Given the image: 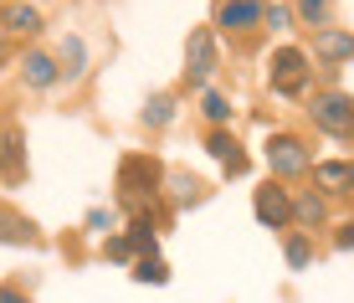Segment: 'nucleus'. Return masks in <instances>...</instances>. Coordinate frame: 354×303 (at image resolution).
Wrapping results in <instances>:
<instances>
[{
    "label": "nucleus",
    "instance_id": "19",
    "mask_svg": "<svg viewBox=\"0 0 354 303\" xmlns=\"http://www.w3.org/2000/svg\"><path fill=\"white\" fill-rule=\"evenodd\" d=\"M175 113H180V103H175V93H154L149 103H144V129H169L175 124Z\"/></svg>",
    "mask_w": 354,
    "mask_h": 303
},
{
    "label": "nucleus",
    "instance_id": "27",
    "mask_svg": "<svg viewBox=\"0 0 354 303\" xmlns=\"http://www.w3.org/2000/svg\"><path fill=\"white\" fill-rule=\"evenodd\" d=\"M0 303H31L26 293H21V288L16 283H6V288H0Z\"/></svg>",
    "mask_w": 354,
    "mask_h": 303
},
{
    "label": "nucleus",
    "instance_id": "29",
    "mask_svg": "<svg viewBox=\"0 0 354 303\" xmlns=\"http://www.w3.org/2000/svg\"><path fill=\"white\" fill-rule=\"evenodd\" d=\"M36 6H46V0H36Z\"/></svg>",
    "mask_w": 354,
    "mask_h": 303
},
{
    "label": "nucleus",
    "instance_id": "13",
    "mask_svg": "<svg viewBox=\"0 0 354 303\" xmlns=\"http://www.w3.org/2000/svg\"><path fill=\"white\" fill-rule=\"evenodd\" d=\"M0 31L6 36H36L41 31V6H26V0H10V6H0Z\"/></svg>",
    "mask_w": 354,
    "mask_h": 303
},
{
    "label": "nucleus",
    "instance_id": "4",
    "mask_svg": "<svg viewBox=\"0 0 354 303\" xmlns=\"http://www.w3.org/2000/svg\"><path fill=\"white\" fill-rule=\"evenodd\" d=\"M308 118H313V129H324V134L349 139L354 134V93H339V88L313 93L308 98Z\"/></svg>",
    "mask_w": 354,
    "mask_h": 303
},
{
    "label": "nucleus",
    "instance_id": "18",
    "mask_svg": "<svg viewBox=\"0 0 354 303\" xmlns=\"http://www.w3.org/2000/svg\"><path fill=\"white\" fill-rule=\"evenodd\" d=\"M31 237H36L31 216H21L16 205H0V241H10V247H21V241H31Z\"/></svg>",
    "mask_w": 354,
    "mask_h": 303
},
{
    "label": "nucleus",
    "instance_id": "12",
    "mask_svg": "<svg viewBox=\"0 0 354 303\" xmlns=\"http://www.w3.org/2000/svg\"><path fill=\"white\" fill-rule=\"evenodd\" d=\"M313 185H319V196H354V160L313 165Z\"/></svg>",
    "mask_w": 354,
    "mask_h": 303
},
{
    "label": "nucleus",
    "instance_id": "9",
    "mask_svg": "<svg viewBox=\"0 0 354 303\" xmlns=\"http://www.w3.org/2000/svg\"><path fill=\"white\" fill-rule=\"evenodd\" d=\"M205 154H211L216 165L226 169L231 180H241L252 169V160H247V149H241L236 144V134H231V129H211V134H205Z\"/></svg>",
    "mask_w": 354,
    "mask_h": 303
},
{
    "label": "nucleus",
    "instance_id": "26",
    "mask_svg": "<svg viewBox=\"0 0 354 303\" xmlns=\"http://www.w3.org/2000/svg\"><path fill=\"white\" fill-rule=\"evenodd\" d=\"M88 232H113V216H108L103 205H93V211H88Z\"/></svg>",
    "mask_w": 354,
    "mask_h": 303
},
{
    "label": "nucleus",
    "instance_id": "16",
    "mask_svg": "<svg viewBox=\"0 0 354 303\" xmlns=\"http://www.w3.org/2000/svg\"><path fill=\"white\" fill-rule=\"evenodd\" d=\"M57 67H62L67 82H77L82 72H88V42H82V36H62V46H57Z\"/></svg>",
    "mask_w": 354,
    "mask_h": 303
},
{
    "label": "nucleus",
    "instance_id": "22",
    "mask_svg": "<svg viewBox=\"0 0 354 303\" xmlns=\"http://www.w3.org/2000/svg\"><path fill=\"white\" fill-rule=\"evenodd\" d=\"M133 283L165 288V283H169V262H165V257H139V262H133Z\"/></svg>",
    "mask_w": 354,
    "mask_h": 303
},
{
    "label": "nucleus",
    "instance_id": "14",
    "mask_svg": "<svg viewBox=\"0 0 354 303\" xmlns=\"http://www.w3.org/2000/svg\"><path fill=\"white\" fill-rule=\"evenodd\" d=\"M205 196H211V190H205L195 175H185V169H169V175H165V201L175 205V211H185V205H201Z\"/></svg>",
    "mask_w": 354,
    "mask_h": 303
},
{
    "label": "nucleus",
    "instance_id": "6",
    "mask_svg": "<svg viewBox=\"0 0 354 303\" xmlns=\"http://www.w3.org/2000/svg\"><path fill=\"white\" fill-rule=\"evenodd\" d=\"M262 21H267V0H216L211 10V31L221 36H252L262 31Z\"/></svg>",
    "mask_w": 354,
    "mask_h": 303
},
{
    "label": "nucleus",
    "instance_id": "28",
    "mask_svg": "<svg viewBox=\"0 0 354 303\" xmlns=\"http://www.w3.org/2000/svg\"><path fill=\"white\" fill-rule=\"evenodd\" d=\"M6 57H10V36L0 31V62H6Z\"/></svg>",
    "mask_w": 354,
    "mask_h": 303
},
{
    "label": "nucleus",
    "instance_id": "11",
    "mask_svg": "<svg viewBox=\"0 0 354 303\" xmlns=\"http://www.w3.org/2000/svg\"><path fill=\"white\" fill-rule=\"evenodd\" d=\"M313 57H319L324 67L354 62V31H339V26H324V31H313Z\"/></svg>",
    "mask_w": 354,
    "mask_h": 303
},
{
    "label": "nucleus",
    "instance_id": "15",
    "mask_svg": "<svg viewBox=\"0 0 354 303\" xmlns=\"http://www.w3.org/2000/svg\"><path fill=\"white\" fill-rule=\"evenodd\" d=\"M328 221V196L319 190H303V196H292V226L298 232H313V226Z\"/></svg>",
    "mask_w": 354,
    "mask_h": 303
},
{
    "label": "nucleus",
    "instance_id": "5",
    "mask_svg": "<svg viewBox=\"0 0 354 303\" xmlns=\"http://www.w3.org/2000/svg\"><path fill=\"white\" fill-rule=\"evenodd\" d=\"M216 67H221V46H216V31L211 26H195L190 42H185V88L201 93L205 82L216 77Z\"/></svg>",
    "mask_w": 354,
    "mask_h": 303
},
{
    "label": "nucleus",
    "instance_id": "3",
    "mask_svg": "<svg viewBox=\"0 0 354 303\" xmlns=\"http://www.w3.org/2000/svg\"><path fill=\"white\" fill-rule=\"evenodd\" d=\"M262 160H267V169H272V180H292V175H308L313 169V154H308V144H303L298 134H267V144H262Z\"/></svg>",
    "mask_w": 354,
    "mask_h": 303
},
{
    "label": "nucleus",
    "instance_id": "25",
    "mask_svg": "<svg viewBox=\"0 0 354 303\" xmlns=\"http://www.w3.org/2000/svg\"><path fill=\"white\" fill-rule=\"evenodd\" d=\"M354 247V221H339L334 226V252H349Z\"/></svg>",
    "mask_w": 354,
    "mask_h": 303
},
{
    "label": "nucleus",
    "instance_id": "2",
    "mask_svg": "<svg viewBox=\"0 0 354 303\" xmlns=\"http://www.w3.org/2000/svg\"><path fill=\"white\" fill-rule=\"evenodd\" d=\"M313 82V57L303 52V46H277L272 57H267V88L277 93V98H303Z\"/></svg>",
    "mask_w": 354,
    "mask_h": 303
},
{
    "label": "nucleus",
    "instance_id": "10",
    "mask_svg": "<svg viewBox=\"0 0 354 303\" xmlns=\"http://www.w3.org/2000/svg\"><path fill=\"white\" fill-rule=\"evenodd\" d=\"M21 82H26V88H36V93H46V88H57V82H62V67H57L52 52L31 46V52L21 57Z\"/></svg>",
    "mask_w": 354,
    "mask_h": 303
},
{
    "label": "nucleus",
    "instance_id": "8",
    "mask_svg": "<svg viewBox=\"0 0 354 303\" xmlns=\"http://www.w3.org/2000/svg\"><path fill=\"white\" fill-rule=\"evenodd\" d=\"M0 180H10V185L26 180V134H21L16 118L0 124Z\"/></svg>",
    "mask_w": 354,
    "mask_h": 303
},
{
    "label": "nucleus",
    "instance_id": "20",
    "mask_svg": "<svg viewBox=\"0 0 354 303\" xmlns=\"http://www.w3.org/2000/svg\"><path fill=\"white\" fill-rule=\"evenodd\" d=\"M283 257H288V268L292 273H303L313 262V241H308V232H288V241H283Z\"/></svg>",
    "mask_w": 354,
    "mask_h": 303
},
{
    "label": "nucleus",
    "instance_id": "24",
    "mask_svg": "<svg viewBox=\"0 0 354 303\" xmlns=\"http://www.w3.org/2000/svg\"><path fill=\"white\" fill-rule=\"evenodd\" d=\"M288 21H292V10H288V6H267V21H262V26H272V31H288Z\"/></svg>",
    "mask_w": 354,
    "mask_h": 303
},
{
    "label": "nucleus",
    "instance_id": "23",
    "mask_svg": "<svg viewBox=\"0 0 354 303\" xmlns=\"http://www.w3.org/2000/svg\"><path fill=\"white\" fill-rule=\"evenodd\" d=\"M103 257H113V262H139V252L129 247V237H124V232H113V237L103 241Z\"/></svg>",
    "mask_w": 354,
    "mask_h": 303
},
{
    "label": "nucleus",
    "instance_id": "1",
    "mask_svg": "<svg viewBox=\"0 0 354 303\" xmlns=\"http://www.w3.org/2000/svg\"><path fill=\"white\" fill-rule=\"evenodd\" d=\"M165 175H169V169L154 160V154H124V160H118V175H113L118 211H129V216L160 211V201H165Z\"/></svg>",
    "mask_w": 354,
    "mask_h": 303
},
{
    "label": "nucleus",
    "instance_id": "7",
    "mask_svg": "<svg viewBox=\"0 0 354 303\" xmlns=\"http://www.w3.org/2000/svg\"><path fill=\"white\" fill-rule=\"evenodd\" d=\"M252 216H257L267 232H288V226H292V190H283L277 180L257 185V196H252Z\"/></svg>",
    "mask_w": 354,
    "mask_h": 303
},
{
    "label": "nucleus",
    "instance_id": "21",
    "mask_svg": "<svg viewBox=\"0 0 354 303\" xmlns=\"http://www.w3.org/2000/svg\"><path fill=\"white\" fill-rule=\"evenodd\" d=\"M292 16H298L303 26L324 31V26H328V16H334V0H298V6H292Z\"/></svg>",
    "mask_w": 354,
    "mask_h": 303
},
{
    "label": "nucleus",
    "instance_id": "17",
    "mask_svg": "<svg viewBox=\"0 0 354 303\" xmlns=\"http://www.w3.org/2000/svg\"><path fill=\"white\" fill-rule=\"evenodd\" d=\"M201 118L211 129H231V118H236V108H231V98L226 93H216V88H205L201 93Z\"/></svg>",
    "mask_w": 354,
    "mask_h": 303
}]
</instances>
